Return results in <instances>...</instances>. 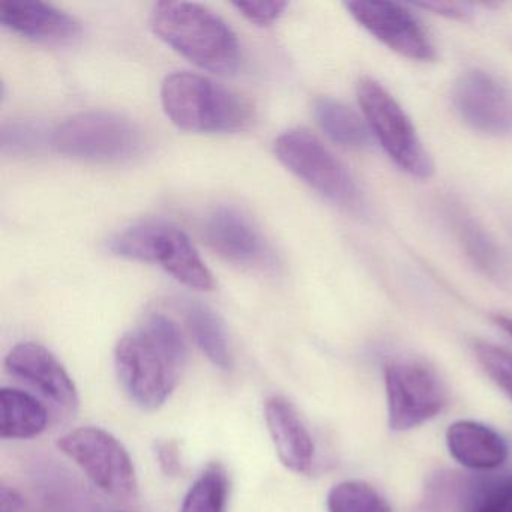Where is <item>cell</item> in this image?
Masks as SVG:
<instances>
[{
  "mask_svg": "<svg viewBox=\"0 0 512 512\" xmlns=\"http://www.w3.org/2000/svg\"><path fill=\"white\" fill-rule=\"evenodd\" d=\"M187 344L175 322L152 314L145 325L128 332L115 349L119 383L140 409H160L181 379Z\"/></svg>",
  "mask_w": 512,
  "mask_h": 512,
  "instance_id": "cell-1",
  "label": "cell"
},
{
  "mask_svg": "<svg viewBox=\"0 0 512 512\" xmlns=\"http://www.w3.org/2000/svg\"><path fill=\"white\" fill-rule=\"evenodd\" d=\"M151 28L160 40L203 70L233 74L241 64V47L230 26L202 5L158 2Z\"/></svg>",
  "mask_w": 512,
  "mask_h": 512,
  "instance_id": "cell-2",
  "label": "cell"
},
{
  "mask_svg": "<svg viewBox=\"0 0 512 512\" xmlns=\"http://www.w3.org/2000/svg\"><path fill=\"white\" fill-rule=\"evenodd\" d=\"M161 103L170 121L190 133H233L251 121L250 106L239 95L199 74H170Z\"/></svg>",
  "mask_w": 512,
  "mask_h": 512,
  "instance_id": "cell-3",
  "label": "cell"
},
{
  "mask_svg": "<svg viewBox=\"0 0 512 512\" xmlns=\"http://www.w3.org/2000/svg\"><path fill=\"white\" fill-rule=\"evenodd\" d=\"M109 250L124 259L158 263L179 283L208 292L214 277L188 236L166 221H143L118 233Z\"/></svg>",
  "mask_w": 512,
  "mask_h": 512,
  "instance_id": "cell-4",
  "label": "cell"
},
{
  "mask_svg": "<svg viewBox=\"0 0 512 512\" xmlns=\"http://www.w3.org/2000/svg\"><path fill=\"white\" fill-rule=\"evenodd\" d=\"M56 151L76 160L128 163L142 154L145 136L130 119L112 112H85L67 119L52 136Z\"/></svg>",
  "mask_w": 512,
  "mask_h": 512,
  "instance_id": "cell-5",
  "label": "cell"
},
{
  "mask_svg": "<svg viewBox=\"0 0 512 512\" xmlns=\"http://www.w3.org/2000/svg\"><path fill=\"white\" fill-rule=\"evenodd\" d=\"M358 101L368 127L392 161L415 178H430L433 160L394 97L376 80L364 77L358 83Z\"/></svg>",
  "mask_w": 512,
  "mask_h": 512,
  "instance_id": "cell-6",
  "label": "cell"
},
{
  "mask_svg": "<svg viewBox=\"0 0 512 512\" xmlns=\"http://www.w3.org/2000/svg\"><path fill=\"white\" fill-rule=\"evenodd\" d=\"M58 446L104 493L119 500L136 497L139 484L133 460L127 448L109 431L76 428L62 436Z\"/></svg>",
  "mask_w": 512,
  "mask_h": 512,
  "instance_id": "cell-7",
  "label": "cell"
},
{
  "mask_svg": "<svg viewBox=\"0 0 512 512\" xmlns=\"http://www.w3.org/2000/svg\"><path fill=\"white\" fill-rule=\"evenodd\" d=\"M389 427L406 431L439 415L448 392L430 365L413 359H394L385 365Z\"/></svg>",
  "mask_w": 512,
  "mask_h": 512,
  "instance_id": "cell-8",
  "label": "cell"
},
{
  "mask_svg": "<svg viewBox=\"0 0 512 512\" xmlns=\"http://www.w3.org/2000/svg\"><path fill=\"white\" fill-rule=\"evenodd\" d=\"M278 160L317 193L338 205L355 208L359 191L343 164L331 151L305 130H290L275 142Z\"/></svg>",
  "mask_w": 512,
  "mask_h": 512,
  "instance_id": "cell-9",
  "label": "cell"
},
{
  "mask_svg": "<svg viewBox=\"0 0 512 512\" xmlns=\"http://www.w3.org/2000/svg\"><path fill=\"white\" fill-rule=\"evenodd\" d=\"M346 7L365 31L398 55L421 62L436 58L430 35L403 5L386 0H353Z\"/></svg>",
  "mask_w": 512,
  "mask_h": 512,
  "instance_id": "cell-10",
  "label": "cell"
},
{
  "mask_svg": "<svg viewBox=\"0 0 512 512\" xmlns=\"http://www.w3.org/2000/svg\"><path fill=\"white\" fill-rule=\"evenodd\" d=\"M454 106L460 118L479 133L512 134V88L487 71L473 70L460 77Z\"/></svg>",
  "mask_w": 512,
  "mask_h": 512,
  "instance_id": "cell-11",
  "label": "cell"
},
{
  "mask_svg": "<svg viewBox=\"0 0 512 512\" xmlns=\"http://www.w3.org/2000/svg\"><path fill=\"white\" fill-rule=\"evenodd\" d=\"M5 370L43 395L56 409L73 415L79 409V392L59 359L43 344H17L5 358Z\"/></svg>",
  "mask_w": 512,
  "mask_h": 512,
  "instance_id": "cell-12",
  "label": "cell"
},
{
  "mask_svg": "<svg viewBox=\"0 0 512 512\" xmlns=\"http://www.w3.org/2000/svg\"><path fill=\"white\" fill-rule=\"evenodd\" d=\"M203 238L218 256L236 265L266 266L272 259L262 233L238 209H214L203 223Z\"/></svg>",
  "mask_w": 512,
  "mask_h": 512,
  "instance_id": "cell-13",
  "label": "cell"
},
{
  "mask_svg": "<svg viewBox=\"0 0 512 512\" xmlns=\"http://www.w3.org/2000/svg\"><path fill=\"white\" fill-rule=\"evenodd\" d=\"M0 22L29 40L46 44L71 43L80 34L79 23L59 8L35 0H7L0 4Z\"/></svg>",
  "mask_w": 512,
  "mask_h": 512,
  "instance_id": "cell-14",
  "label": "cell"
},
{
  "mask_svg": "<svg viewBox=\"0 0 512 512\" xmlns=\"http://www.w3.org/2000/svg\"><path fill=\"white\" fill-rule=\"evenodd\" d=\"M265 419L281 463L295 473H310L316 457V446L298 410L286 398H268Z\"/></svg>",
  "mask_w": 512,
  "mask_h": 512,
  "instance_id": "cell-15",
  "label": "cell"
},
{
  "mask_svg": "<svg viewBox=\"0 0 512 512\" xmlns=\"http://www.w3.org/2000/svg\"><path fill=\"white\" fill-rule=\"evenodd\" d=\"M446 445L458 463L475 470L502 466L509 452L496 430L475 421L454 422L446 431Z\"/></svg>",
  "mask_w": 512,
  "mask_h": 512,
  "instance_id": "cell-16",
  "label": "cell"
},
{
  "mask_svg": "<svg viewBox=\"0 0 512 512\" xmlns=\"http://www.w3.org/2000/svg\"><path fill=\"white\" fill-rule=\"evenodd\" d=\"M49 424V412L29 392L16 388L0 389V436L4 439H32Z\"/></svg>",
  "mask_w": 512,
  "mask_h": 512,
  "instance_id": "cell-17",
  "label": "cell"
},
{
  "mask_svg": "<svg viewBox=\"0 0 512 512\" xmlns=\"http://www.w3.org/2000/svg\"><path fill=\"white\" fill-rule=\"evenodd\" d=\"M182 310L188 331L203 355L220 370H230L233 365L232 350L221 317L208 305L191 299L184 302Z\"/></svg>",
  "mask_w": 512,
  "mask_h": 512,
  "instance_id": "cell-18",
  "label": "cell"
},
{
  "mask_svg": "<svg viewBox=\"0 0 512 512\" xmlns=\"http://www.w3.org/2000/svg\"><path fill=\"white\" fill-rule=\"evenodd\" d=\"M313 110L320 128L332 142L349 149H365L370 145V133L364 122L340 101L320 97L314 101Z\"/></svg>",
  "mask_w": 512,
  "mask_h": 512,
  "instance_id": "cell-19",
  "label": "cell"
},
{
  "mask_svg": "<svg viewBox=\"0 0 512 512\" xmlns=\"http://www.w3.org/2000/svg\"><path fill=\"white\" fill-rule=\"evenodd\" d=\"M452 217L455 232L470 260L488 277H503L505 260L502 251L488 232H485L484 227L461 211H455Z\"/></svg>",
  "mask_w": 512,
  "mask_h": 512,
  "instance_id": "cell-20",
  "label": "cell"
},
{
  "mask_svg": "<svg viewBox=\"0 0 512 512\" xmlns=\"http://www.w3.org/2000/svg\"><path fill=\"white\" fill-rule=\"evenodd\" d=\"M230 481L223 464L211 463L191 485L181 512H227Z\"/></svg>",
  "mask_w": 512,
  "mask_h": 512,
  "instance_id": "cell-21",
  "label": "cell"
},
{
  "mask_svg": "<svg viewBox=\"0 0 512 512\" xmlns=\"http://www.w3.org/2000/svg\"><path fill=\"white\" fill-rule=\"evenodd\" d=\"M329 512H392L388 500L361 481H344L328 494Z\"/></svg>",
  "mask_w": 512,
  "mask_h": 512,
  "instance_id": "cell-22",
  "label": "cell"
},
{
  "mask_svg": "<svg viewBox=\"0 0 512 512\" xmlns=\"http://www.w3.org/2000/svg\"><path fill=\"white\" fill-rule=\"evenodd\" d=\"M458 512H512V473L475 482Z\"/></svg>",
  "mask_w": 512,
  "mask_h": 512,
  "instance_id": "cell-23",
  "label": "cell"
},
{
  "mask_svg": "<svg viewBox=\"0 0 512 512\" xmlns=\"http://www.w3.org/2000/svg\"><path fill=\"white\" fill-rule=\"evenodd\" d=\"M473 349L485 373L512 400V353L487 341H478Z\"/></svg>",
  "mask_w": 512,
  "mask_h": 512,
  "instance_id": "cell-24",
  "label": "cell"
},
{
  "mask_svg": "<svg viewBox=\"0 0 512 512\" xmlns=\"http://www.w3.org/2000/svg\"><path fill=\"white\" fill-rule=\"evenodd\" d=\"M233 7L251 23L257 26H269L274 23L287 8L286 2H236Z\"/></svg>",
  "mask_w": 512,
  "mask_h": 512,
  "instance_id": "cell-25",
  "label": "cell"
},
{
  "mask_svg": "<svg viewBox=\"0 0 512 512\" xmlns=\"http://www.w3.org/2000/svg\"><path fill=\"white\" fill-rule=\"evenodd\" d=\"M155 455L161 470L167 476H178L182 473L181 449L175 440H160L155 443Z\"/></svg>",
  "mask_w": 512,
  "mask_h": 512,
  "instance_id": "cell-26",
  "label": "cell"
},
{
  "mask_svg": "<svg viewBox=\"0 0 512 512\" xmlns=\"http://www.w3.org/2000/svg\"><path fill=\"white\" fill-rule=\"evenodd\" d=\"M418 5L425 8V10L449 17V19H466L467 14H469L464 5L449 4V2H422Z\"/></svg>",
  "mask_w": 512,
  "mask_h": 512,
  "instance_id": "cell-27",
  "label": "cell"
},
{
  "mask_svg": "<svg viewBox=\"0 0 512 512\" xmlns=\"http://www.w3.org/2000/svg\"><path fill=\"white\" fill-rule=\"evenodd\" d=\"M23 497L19 491L14 488L2 485L0 490V512H22Z\"/></svg>",
  "mask_w": 512,
  "mask_h": 512,
  "instance_id": "cell-28",
  "label": "cell"
},
{
  "mask_svg": "<svg viewBox=\"0 0 512 512\" xmlns=\"http://www.w3.org/2000/svg\"><path fill=\"white\" fill-rule=\"evenodd\" d=\"M493 320L503 332H506L512 338V317L494 316Z\"/></svg>",
  "mask_w": 512,
  "mask_h": 512,
  "instance_id": "cell-29",
  "label": "cell"
}]
</instances>
